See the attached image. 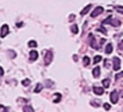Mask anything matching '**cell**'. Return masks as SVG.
Returning a JSON list of instances; mask_svg holds the SVG:
<instances>
[{"instance_id":"cell-1","label":"cell","mask_w":123,"mask_h":112,"mask_svg":"<svg viewBox=\"0 0 123 112\" xmlns=\"http://www.w3.org/2000/svg\"><path fill=\"white\" fill-rule=\"evenodd\" d=\"M103 11H104V10H103L102 6H97V7L94 9V11L91 12V17H92V18H96V17H98L99 15H102Z\"/></svg>"},{"instance_id":"cell-2","label":"cell","mask_w":123,"mask_h":112,"mask_svg":"<svg viewBox=\"0 0 123 112\" xmlns=\"http://www.w3.org/2000/svg\"><path fill=\"white\" fill-rule=\"evenodd\" d=\"M9 32H10V30H9V25H7V24L3 25V26H1V30H0V36H1V38H4L5 36H7Z\"/></svg>"},{"instance_id":"cell-3","label":"cell","mask_w":123,"mask_h":112,"mask_svg":"<svg viewBox=\"0 0 123 112\" xmlns=\"http://www.w3.org/2000/svg\"><path fill=\"white\" fill-rule=\"evenodd\" d=\"M88 44H90V47H92L93 49H98V44L96 43V39H94V37H93V35L92 34H90L88 35Z\"/></svg>"},{"instance_id":"cell-4","label":"cell","mask_w":123,"mask_h":112,"mask_svg":"<svg viewBox=\"0 0 123 112\" xmlns=\"http://www.w3.org/2000/svg\"><path fill=\"white\" fill-rule=\"evenodd\" d=\"M112 62H113V69H115L116 72H118V70L121 69V58H118V57H113Z\"/></svg>"},{"instance_id":"cell-5","label":"cell","mask_w":123,"mask_h":112,"mask_svg":"<svg viewBox=\"0 0 123 112\" xmlns=\"http://www.w3.org/2000/svg\"><path fill=\"white\" fill-rule=\"evenodd\" d=\"M51 60H53V53L50 51V50H48L47 53H46V57H44V63L48 66L50 62H51Z\"/></svg>"},{"instance_id":"cell-6","label":"cell","mask_w":123,"mask_h":112,"mask_svg":"<svg viewBox=\"0 0 123 112\" xmlns=\"http://www.w3.org/2000/svg\"><path fill=\"white\" fill-rule=\"evenodd\" d=\"M110 100H111L112 104H117V101H118V93H117V91H112V92H111V94H110Z\"/></svg>"},{"instance_id":"cell-7","label":"cell","mask_w":123,"mask_h":112,"mask_svg":"<svg viewBox=\"0 0 123 112\" xmlns=\"http://www.w3.org/2000/svg\"><path fill=\"white\" fill-rule=\"evenodd\" d=\"M38 58V53L36 50H31L30 51V60L31 61H36Z\"/></svg>"},{"instance_id":"cell-8","label":"cell","mask_w":123,"mask_h":112,"mask_svg":"<svg viewBox=\"0 0 123 112\" xmlns=\"http://www.w3.org/2000/svg\"><path fill=\"white\" fill-rule=\"evenodd\" d=\"M93 92H94V94H97V95H102L103 92H104V88H103V87H97V86H94V87H93Z\"/></svg>"},{"instance_id":"cell-9","label":"cell","mask_w":123,"mask_h":112,"mask_svg":"<svg viewBox=\"0 0 123 112\" xmlns=\"http://www.w3.org/2000/svg\"><path fill=\"white\" fill-rule=\"evenodd\" d=\"M109 24H111L112 26H119V25H121V22H119V20H116V19H112V17H111Z\"/></svg>"},{"instance_id":"cell-10","label":"cell","mask_w":123,"mask_h":112,"mask_svg":"<svg viewBox=\"0 0 123 112\" xmlns=\"http://www.w3.org/2000/svg\"><path fill=\"white\" fill-rule=\"evenodd\" d=\"M92 74H93V76H94V78H98V76L100 75V68H99V67H94V68H93Z\"/></svg>"},{"instance_id":"cell-11","label":"cell","mask_w":123,"mask_h":112,"mask_svg":"<svg viewBox=\"0 0 123 112\" xmlns=\"http://www.w3.org/2000/svg\"><path fill=\"white\" fill-rule=\"evenodd\" d=\"M111 53H112V44H111V43H109V44L105 47V54L110 55Z\"/></svg>"},{"instance_id":"cell-12","label":"cell","mask_w":123,"mask_h":112,"mask_svg":"<svg viewBox=\"0 0 123 112\" xmlns=\"http://www.w3.org/2000/svg\"><path fill=\"white\" fill-rule=\"evenodd\" d=\"M90 10H91V5L88 4V5H87V6H86V7H85V9L81 11V16H85V15H87Z\"/></svg>"},{"instance_id":"cell-13","label":"cell","mask_w":123,"mask_h":112,"mask_svg":"<svg viewBox=\"0 0 123 112\" xmlns=\"http://www.w3.org/2000/svg\"><path fill=\"white\" fill-rule=\"evenodd\" d=\"M82 62H84V66H85V67H87V66L90 64V62H91V61H90V57H88V56H84Z\"/></svg>"},{"instance_id":"cell-14","label":"cell","mask_w":123,"mask_h":112,"mask_svg":"<svg viewBox=\"0 0 123 112\" xmlns=\"http://www.w3.org/2000/svg\"><path fill=\"white\" fill-rule=\"evenodd\" d=\"M42 88H43V85H42V83H37V86H36V88H35V93H40V92L42 91Z\"/></svg>"},{"instance_id":"cell-15","label":"cell","mask_w":123,"mask_h":112,"mask_svg":"<svg viewBox=\"0 0 123 112\" xmlns=\"http://www.w3.org/2000/svg\"><path fill=\"white\" fill-rule=\"evenodd\" d=\"M54 97H55V98H54V100H53L54 102H59V101L61 100V94H60V93H55V95H54Z\"/></svg>"},{"instance_id":"cell-16","label":"cell","mask_w":123,"mask_h":112,"mask_svg":"<svg viewBox=\"0 0 123 112\" xmlns=\"http://www.w3.org/2000/svg\"><path fill=\"white\" fill-rule=\"evenodd\" d=\"M23 111H25V112H32V111H34V108H32L30 105H26V106H24V107H23Z\"/></svg>"},{"instance_id":"cell-17","label":"cell","mask_w":123,"mask_h":112,"mask_svg":"<svg viewBox=\"0 0 123 112\" xmlns=\"http://www.w3.org/2000/svg\"><path fill=\"white\" fill-rule=\"evenodd\" d=\"M71 30H72V32L73 34H78L79 32V30H78V25H72V28H71Z\"/></svg>"},{"instance_id":"cell-18","label":"cell","mask_w":123,"mask_h":112,"mask_svg":"<svg viewBox=\"0 0 123 112\" xmlns=\"http://www.w3.org/2000/svg\"><path fill=\"white\" fill-rule=\"evenodd\" d=\"M28 45H29L30 48H36V45H37V43H36L35 41H29V43H28Z\"/></svg>"},{"instance_id":"cell-19","label":"cell","mask_w":123,"mask_h":112,"mask_svg":"<svg viewBox=\"0 0 123 112\" xmlns=\"http://www.w3.org/2000/svg\"><path fill=\"white\" fill-rule=\"evenodd\" d=\"M103 86L104 87H109L110 86V80L109 79H104L103 80Z\"/></svg>"},{"instance_id":"cell-20","label":"cell","mask_w":123,"mask_h":112,"mask_svg":"<svg viewBox=\"0 0 123 112\" xmlns=\"http://www.w3.org/2000/svg\"><path fill=\"white\" fill-rule=\"evenodd\" d=\"M100 61H102V56H99V55L94 56V58H93V62H94V63H98V62H100Z\"/></svg>"},{"instance_id":"cell-21","label":"cell","mask_w":123,"mask_h":112,"mask_svg":"<svg viewBox=\"0 0 123 112\" xmlns=\"http://www.w3.org/2000/svg\"><path fill=\"white\" fill-rule=\"evenodd\" d=\"M121 78H123V72H119V73H117L116 75H115V80L117 81L118 79H121Z\"/></svg>"},{"instance_id":"cell-22","label":"cell","mask_w":123,"mask_h":112,"mask_svg":"<svg viewBox=\"0 0 123 112\" xmlns=\"http://www.w3.org/2000/svg\"><path fill=\"white\" fill-rule=\"evenodd\" d=\"M116 11L119 13H123V6H116Z\"/></svg>"},{"instance_id":"cell-23","label":"cell","mask_w":123,"mask_h":112,"mask_svg":"<svg viewBox=\"0 0 123 112\" xmlns=\"http://www.w3.org/2000/svg\"><path fill=\"white\" fill-rule=\"evenodd\" d=\"M22 83H23L24 86H28V85L30 83V80H29V79H25V80H23V81H22Z\"/></svg>"},{"instance_id":"cell-24","label":"cell","mask_w":123,"mask_h":112,"mask_svg":"<svg viewBox=\"0 0 123 112\" xmlns=\"http://www.w3.org/2000/svg\"><path fill=\"white\" fill-rule=\"evenodd\" d=\"M99 31H100L102 34H104V35H106V34H108V31H106V30H105L103 26H100V28H99Z\"/></svg>"},{"instance_id":"cell-25","label":"cell","mask_w":123,"mask_h":112,"mask_svg":"<svg viewBox=\"0 0 123 112\" xmlns=\"http://www.w3.org/2000/svg\"><path fill=\"white\" fill-rule=\"evenodd\" d=\"M104 108H105V110H110V108H111V105L108 104V102H105V104H104Z\"/></svg>"},{"instance_id":"cell-26","label":"cell","mask_w":123,"mask_h":112,"mask_svg":"<svg viewBox=\"0 0 123 112\" xmlns=\"http://www.w3.org/2000/svg\"><path fill=\"white\" fill-rule=\"evenodd\" d=\"M91 104H92L94 107H98V106H99V101H98V102H97V101H91Z\"/></svg>"},{"instance_id":"cell-27","label":"cell","mask_w":123,"mask_h":112,"mask_svg":"<svg viewBox=\"0 0 123 112\" xmlns=\"http://www.w3.org/2000/svg\"><path fill=\"white\" fill-rule=\"evenodd\" d=\"M0 111H9V108L5 107V106H3V105H0Z\"/></svg>"},{"instance_id":"cell-28","label":"cell","mask_w":123,"mask_h":112,"mask_svg":"<svg viewBox=\"0 0 123 112\" xmlns=\"http://www.w3.org/2000/svg\"><path fill=\"white\" fill-rule=\"evenodd\" d=\"M118 48H119V49H121V50H122V49H123V39H122V41H121V43H119V44H118Z\"/></svg>"},{"instance_id":"cell-29","label":"cell","mask_w":123,"mask_h":112,"mask_svg":"<svg viewBox=\"0 0 123 112\" xmlns=\"http://www.w3.org/2000/svg\"><path fill=\"white\" fill-rule=\"evenodd\" d=\"M3 75H4V69L0 67V76H3Z\"/></svg>"},{"instance_id":"cell-30","label":"cell","mask_w":123,"mask_h":112,"mask_svg":"<svg viewBox=\"0 0 123 112\" xmlns=\"http://www.w3.org/2000/svg\"><path fill=\"white\" fill-rule=\"evenodd\" d=\"M119 95H121V97H122V98H123V89H122V92H121V93H119Z\"/></svg>"}]
</instances>
